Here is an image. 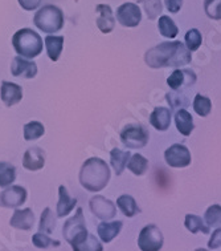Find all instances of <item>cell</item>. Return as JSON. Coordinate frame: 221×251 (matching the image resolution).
<instances>
[{
    "instance_id": "83f0119b",
    "label": "cell",
    "mask_w": 221,
    "mask_h": 251,
    "mask_svg": "<svg viewBox=\"0 0 221 251\" xmlns=\"http://www.w3.org/2000/svg\"><path fill=\"white\" fill-rule=\"evenodd\" d=\"M184 225L187 230H190L192 234H196L199 231H201L204 234L209 233V226H205L203 222V219L195 214H188L185 217Z\"/></svg>"
},
{
    "instance_id": "ac0fdd59",
    "label": "cell",
    "mask_w": 221,
    "mask_h": 251,
    "mask_svg": "<svg viewBox=\"0 0 221 251\" xmlns=\"http://www.w3.org/2000/svg\"><path fill=\"white\" fill-rule=\"evenodd\" d=\"M122 228V222L115 221V222H101L97 227V233L101 241L105 243H109L117 237Z\"/></svg>"
},
{
    "instance_id": "74e56055",
    "label": "cell",
    "mask_w": 221,
    "mask_h": 251,
    "mask_svg": "<svg viewBox=\"0 0 221 251\" xmlns=\"http://www.w3.org/2000/svg\"><path fill=\"white\" fill-rule=\"evenodd\" d=\"M19 4L25 11H33L40 7L41 0H19Z\"/></svg>"
},
{
    "instance_id": "2e32d148",
    "label": "cell",
    "mask_w": 221,
    "mask_h": 251,
    "mask_svg": "<svg viewBox=\"0 0 221 251\" xmlns=\"http://www.w3.org/2000/svg\"><path fill=\"white\" fill-rule=\"evenodd\" d=\"M59 203H57V217H66L72 213V210L77 205V198H72L69 196L68 189L61 185L59 187Z\"/></svg>"
},
{
    "instance_id": "7402d4cb",
    "label": "cell",
    "mask_w": 221,
    "mask_h": 251,
    "mask_svg": "<svg viewBox=\"0 0 221 251\" xmlns=\"http://www.w3.org/2000/svg\"><path fill=\"white\" fill-rule=\"evenodd\" d=\"M129 158H130V151H122L121 149H117V148L110 151L111 166H113V169L115 170V173H117L118 176L122 174V172L127 166Z\"/></svg>"
},
{
    "instance_id": "30bf717a",
    "label": "cell",
    "mask_w": 221,
    "mask_h": 251,
    "mask_svg": "<svg viewBox=\"0 0 221 251\" xmlns=\"http://www.w3.org/2000/svg\"><path fill=\"white\" fill-rule=\"evenodd\" d=\"M27 200V190L23 186H9L4 192L0 193V207H19Z\"/></svg>"
},
{
    "instance_id": "44dd1931",
    "label": "cell",
    "mask_w": 221,
    "mask_h": 251,
    "mask_svg": "<svg viewBox=\"0 0 221 251\" xmlns=\"http://www.w3.org/2000/svg\"><path fill=\"white\" fill-rule=\"evenodd\" d=\"M45 47L46 53L49 56L52 61H57L61 56L64 48V36H54L49 35L45 37Z\"/></svg>"
},
{
    "instance_id": "8992f818",
    "label": "cell",
    "mask_w": 221,
    "mask_h": 251,
    "mask_svg": "<svg viewBox=\"0 0 221 251\" xmlns=\"http://www.w3.org/2000/svg\"><path fill=\"white\" fill-rule=\"evenodd\" d=\"M163 234L155 225H147L140 230L138 246L142 251H159L163 246Z\"/></svg>"
},
{
    "instance_id": "d590c367",
    "label": "cell",
    "mask_w": 221,
    "mask_h": 251,
    "mask_svg": "<svg viewBox=\"0 0 221 251\" xmlns=\"http://www.w3.org/2000/svg\"><path fill=\"white\" fill-rule=\"evenodd\" d=\"M201 41H203L201 33L199 32L196 28H192L185 33V44L190 50H199V47L201 46Z\"/></svg>"
},
{
    "instance_id": "8d00e7d4",
    "label": "cell",
    "mask_w": 221,
    "mask_h": 251,
    "mask_svg": "<svg viewBox=\"0 0 221 251\" xmlns=\"http://www.w3.org/2000/svg\"><path fill=\"white\" fill-rule=\"evenodd\" d=\"M185 69L184 71H181V69H177L175 72L172 73L171 76L167 78V84L170 85V88H172L174 91L176 89H179V88L184 84L185 81Z\"/></svg>"
},
{
    "instance_id": "4316f807",
    "label": "cell",
    "mask_w": 221,
    "mask_h": 251,
    "mask_svg": "<svg viewBox=\"0 0 221 251\" xmlns=\"http://www.w3.org/2000/svg\"><path fill=\"white\" fill-rule=\"evenodd\" d=\"M44 133H45V128L39 121H31L24 125V138L27 141H35L41 136H44Z\"/></svg>"
},
{
    "instance_id": "e0dca14e",
    "label": "cell",
    "mask_w": 221,
    "mask_h": 251,
    "mask_svg": "<svg viewBox=\"0 0 221 251\" xmlns=\"http://www.w3.org/2000/svg\"><path fill=\"white\" fill-rule=\"evenodd\" d=\"M11 226L22 230H29L35 224V215L31 209H23V210H15L12 218L9 221Z\"/></svg>"
},
{
    "instance_id": "8fae6325",
    "label": "cell",
    "mask_w": 221,
    "mask_h": 251,
    "mask_svg": "<svg viewBox=\"0 0 221 251\" xmlns=\"http://www.w3.org/2000/svg\"><path fill=\"white\" fill-rule=\"evenodd\" d=\"M90 210L91 213L99 219H111L117 214V209L111 201L106 200L102 196H95L90 200Z\"/></svg>"
},
{
    "instance_id": "4fadbf2b",
    "label": "cell",
    "mask_w": 221,
    "mask_h": 251,
    "mask_svg": "<svg viewBox=\"0 0 221 251\" xmlns=\"http://www.w3.org/2000/svg\"><path fill=\"white\" fill-rule=\"evenodd\" d=\"M0 97L5 106H14L23 99V89L15 82L3 81L0 88Z\"/></svg>"
},
{
    "instance_id": "e575fe53",
    "label": "cell",
    "mask_w": 221,
    "mask_h": 251,
    "mask_svg": "<svg viewBox=\"0 0 221 251\" xmlns=\"http://www.w3.org/2000/svg\"><path fill=\"white\" fill-rule=\"evenodd\" d=\"M205 222L208 226H221V206L212 205L205 211Z\"/></svg>"
},
{
    "instance_id": "d6986e66",
    "label": "cell",
    "mask_w": 221,
    "mask_h": 251,
    "mask_svg": "<svg viewBox=\"0 0 221 251\" xmlns=\"http://www.w3.org/2000/svg\"><path fill=\"white\" fill-rule=\"evenodd\" d=\"M150 124L158 130H167L171 124V112L167 108H156L150 116Z\"/></svg>"
},
{
    "instance_id": "4dcf8cb0",
    "label": "cell",
    "mask_w": 221,
    "mask_h": 251,
    "mask_svg": "<svg viewBox=\"0 0 221 251\" xmlns=\"http://www.w3.org/2000/svg\"><path fill=\"white\" fill-rule=\"evenodd\" d=\"M138 3L143 5L147 18L150 20H155L159 15L162 14V1L160 0H138Z\"/></svg>"
},
{
    "instance_id": "5b68a950",
    "label": "cell",
    "mask_w": 221,
    "mask_h": 251,
    "mask_svg": "<svg viewBox=\"0 0 221 251\" xmlns=\"http://www.w3.org/2000/svg\"><path fill=\"white\" fill-rule=\"evenodd\" d=\"M64 238L66 239V242L70 245H74L78 241H81L85 237H88V230H86V224L84 214H82V209L78 207L76 214L73 215L72 218H69L63 228Z\"/></svg>"
},
{
    "instance_id": "52a82bcc",
    "label": "cell",
    "mask_w": 221,
    "mask_h": 251,
    "mask_svg": "<svg viewBox=\"0 0 221 251\" xmlns=\"http://www.w3.org/2000/svg\"><path fill=\"white\" fill-rule=\"evenodd\" d=\"M121 140L129 149H140L147 145L149 133L140 125H127L121 133Z\"/></svg>"
},
{
    "instance_id": "277c9868",
    "label": "cell",
    "mask_w": 221,
    "mask_h": 251,
    "mask_svg": "<svg viewBox=\"0 0 221 251\" xmlns=\"http://www.w3.org/2000/svg\"><path fill=\"white\" fill-rule=\"evenodd\" d=\"M33 24L44 33H53L61 31L64 27V14L57 5H44L33 18Z\"/></svg>"
},
{
    "instance_id": "1f68e13d",
    "label": "cell",
    "mask_w": 221,
    "mask_h": 251,
    "mask_svg": "<svg viewBox=\"0 0 221 251\" xmlns=\"http://www.w3.org/2000/svg\"><path fill=\"white\" fill-rule=\"evenodd\" d=\"M194 109L199 116L205 117L212 110V102H211V100L208 97L201 96V95H196L194 100Z\"/></svg>"
},
{
    "instance_id": "f546056e",
    "label": "cell",
    "mask_w": 221,
    "mask_h": 251,
    "mask_svg": "<svg viewBox=\"0 0 221 251\" xmlns=\"http://www.w3.org/2000/svg\"><path fill=\"white\" fill-rule=\"evenodd\" d=\"M54 228H56V218H54L53 213H52L49 207H46L45 210L43 211V214H41L39 230H40L41 233L52 234Z\"/></svg>"
},
{
    "instance_id": "484cf974",
    "label": "cell",
    "mask_w": 221,
    "mask_h": 251,
    "mask_svg": "<svg viewBox=\"0 0 221 251\" xmlns=\"http://www.w3.org/2000/svg\"><path fill=\"white\" fill-rule=\"evenodd\" d=\"M16 178V169L8 162H0V187L11 186Z\"/></svg>"
},
{
    "instance_id": "7a4b0ae2",
    "label": "cell",
    "mask_w": 221,
    "mask_h": 251,
    "mask_svg": "<svg viewBox=\"0 0 221 251\" xmlns=\"http://www.w3.org/2000/svg\"><path fill=\"white\" fill-rule=\"evenodd\" d=\"M110 179V169L104 160L93 157L84 162L80 172V182L82 187L91 193L101 192Z\"/></svg>"
},
{
    "instance_id": "603a6c76",
    "label": "cell",
    "mask_w": 221,
    "mask_h": 251,
    "mask_svg": "<svg viewBox=\"0 0 221 251\" xmlns=\"http://www.w3.org/2000/svg\"><path fill=\"white\" fill-rule=\"evenodd\" d=\"M72 247L73 251H104L101 242L91 234H88V237L72 245Z\"/></svg>"
},
{
    "instance_id": "ba28073f",
    "label": "cell",
    "mask_w": 221,
    "mask_h": 251,
    "mask_svg": "<svg viewBox=\"0 0 221 251\" xmlns=\"http://www.w3.org/2000/svg\"><path fill=\"white\" fill-rule=\"evenodd\" d=\"M117 20L123 27H136L142 20V12L139 5L135 3H123L117 9Z\"/></svg>"
},
{
    "instance_id": "f35d334b",
    "label": "cell",
    "mask_w": 221,
    "mask_h": 251,
    "mask_svg": "<svg viewBox=\"0 0 221 251\" xmlns=\"http://www.w3.org/2000/svg\"><path fill=\"white\" fill-rule=\"evenodd\" d=\"M164 1H166V7L171 14H177L183 7V0H164Z\"/></svg>"
},
{
    "instance_id": "9c48e42d",
    "label": "cell",
    "mask_w": 221,
    "mask_h": 251,
    "mask_svg": "<svg viewBox=\"0 0 221 251\" xmlns=\"http://www.w3.org/2000/svg\"><path fill=\"white\" fill-rule=\"evenodd\" d=\"M167 164L172 168H185L191 164V153L184 145L175 144L164 153Z\"/></svg>"
},
{
    "instance_id": "836d02e7",
    "label": "cell",
    "mask_w": 221,
    "mask_h": 251,
    "mask_svg": "<svg viewBox=\"0 0 221 251\" xmlns=\"http://www.w3.org/2000/svg\"><path fill=\"white\" fill-rule=\"evenodd\" d=\"M32 242H33V245H35L37 249H48V247L50 246L59 247L60 245H61L60 241L52 239V238H49L48 235H45V234H43L41 231L33 235V238H32Z\"/></svg>"
},
{
    "instance_id": "6da1fadb",
    "label": "cell",
    "mask_w": 221,
    "mask_h": 251,
    "mask_svg": "<svg viewBox=\"0 0 221 251\" xmlns=\"http://www.w3.org/2000/svg\"><path fill=\"white\" fill-rule=\"evenodd\" d=\"M145 61L151 68L183 67L191 63V50L185 48L180 41L160 43L146 52Z\"/></svg>"
},
{
    "instance_id": "ffe728a7",
    "label": "cell",
    "mask_w": 221,
    "mask_h": 251,
    "mask_svg": "<svg viewBox=\"0 0 221 251\" xmlns=\"http://www.w3.org/2000/svg\"><path fill=\"white\" fill-rule=\"evenodd\" d=\"M175 123L177 130L183 134V136H190L192 130H194V119L185 109L177 110L175 114Z\"/></svg>"
},
{
    "instance_id": "f1b7e54d",
    "label": "cell",
    "mask_w": 221,
    "mask_h": 251,
    "mask_svg": "<svg viewBox=\"0 0 221 251\" xmlns=\"http://www.w3.org/2000/svg\"><path fill=\"white\" fill-rule=\"evenodd\" d=\"M127 168L129 170H131L135 176H142L143 173L147 172L149 169V161L146 160L145 157L142 154H134L131 157V160H129V164H127Z\"/></svg>"
},
{
    "instance_id": "9a60e30c",
    "label": "cell",
    "mask_w": 221,
    "mask_h": 251,
    "mask_svg": "<svg viewBox=\"0 0 221 251\" xmlns=\"http://www.w3.org/2000/svg\"><path fill=\"white\" fill-rule=\"evenodd\" d=\"M45 165V157L44 151L40 148H31L24 153L23 157V166L29 172H37L44 168Z\"/></svg>"
},
{
    "instance_id": "5bb4252c",
    "label": "cell",
    "mask_w": 221,
    "mask_h": 251,
    "mask_svg": "<svg viewBox=\"0 0 221 251\" xmlns=\"http://www.w3.org/2000/svg\"><path fill=\"white\" fill-rule=\"evenodd\" d=\"M95 11L98 14L97 18V27L102 33H110L115 25V19H114L111 7L109 4H98L95 7Z\"/></svg>"
},
{
    "instance_id": "ab89813d",
    "label": "cell",
    "mask_w": 221,
    "mask_h": 251,
    "mask_svg": "<svg viewBox=\"0 0 221 251\" xmlns=\"http://www.w3.org/2000/svg\"><path fill=\"white\" fill-rule=\"evenodd\" d=\"M221 246V227L217 228L216 231L212 234V237L208 242V247L209 249H219Z\"/></svg>"
},
{
    "instance_id": "d6a6232c",
    "label": "cell",
    "mask_w": 221,
    "mask_h": 251,
    "mask_svg": "<svg viewBox=\"0 0 221 251\" xmlns=\"http://www.w3.org/2000/svg\"><path fill=\"white\" fill-rule=\"evenodd\" d=\"M204 11L209 19L221 20V0H204Z\"/></svg>"
},
{
    "instance_id": "cb8c5ba5",
    "label": "cell",
    "mask_w": 221,
    "mask_h": 251,
    "mask_svg": "<svg viewBox=\"0 0 221 251\" xmlns=\"http://www.w3.org/2000/svg\"><path fill=\"white\" fill-rule=\"evenodd\" d=\"M158 29L162 36L168 37V39H174L179 32V29L176 27V24L174 23V20L170 16H166V15L159 18Z\"/></svg>"
},
{
    "instance_id": "7c38bea8",
    "label": "cell",
    "mask_w": 221,
    "mask_h": 251,
    "mask_svg": "<svg viewBox=\"0 0 221 251\" xmlns=\"http://www.w3.org/2000/svg\"><path fill=\"white\" fill-rule=\"evenodd\" d=\"M11 73L15 77L33 78L37 75V65L33 61H28L25 57L16 56L11 64Z\"/></svg>"
},
{
    "instance_id": "d4e9b609",
    "label": "cell",
    "mask_w": 221,
    "mask_h": 251,
    "mask_svg": "<svg viewBox=\"0 0 221 251\" xmlns=\"http://www.w3.org/2000/svg\"><path fill=\"white\" fill-rule=\"evenodd\" d=\"M117 206L126 217H134L139 211L135 200L131 196L123 194L117 200Z\"/></svg>"
},
{
    "instance_id": "3957f363",
    "label": "cell",
    "mask_w": 221,
    "mask_h": 251,
    "mask_svg": "<svg viewBox=\"0 0 221 251\" xmlns=\"http://www.w3.org/2000/svg\"><path fill=\"white\" fill-rule=\"evenodd\" d=\"M12 46L19 56L25 59H35L43 52V39L31 28H23L14 35Z\"/></svg>"
}]
</instances>
